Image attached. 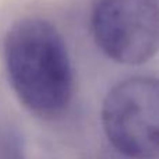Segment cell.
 <instances>
[{
  "mask_svg": "<svg viewBox=\"0 0 159 159\" xmlns=\"http://www.w3.org/2000/svg\"><path fill=\"white\" fill-rule=\"evenodd\" d=\"M4 64L22 106L42 120L60 119L70 107L74 71L59 30L41 17L17 20L4 36Z\"/></svg>",
  "mask_w": 159,
  "mask_h": 159,
  "instance_id": "cell-1",
  "label": "cell"
},
{
  "mask_svg": "<svg viewBox=\"0 0 159 159\" xmlns=\"http://www.w3.org/2000/svg\"><path fill=\"white\" fill-rule=\"evenodd\" d=\"M101 121L110 145L129 159H159V78L131 77L109 89Z\"/></svg>",
  "mask_w": 159,
  "mask_h": 159,
  "instance_id": "cell-2",
  "label": "cell"
},
{
  "mask_svg": "<svg viewBox=\"0 0 159 159\" xmlns=\"http://www.w3.org/2000/svg\"><path fill=\"white\" fill-rule=\"evenodd\" d=\"M91 31L113 61L147 63L159 50V0H93Z\"/></svg>",
  "mask_w": 159,
  "mask_h": 159,
  "instance_id": "cell-3",
  "label": "cell"
}]
</instances>
